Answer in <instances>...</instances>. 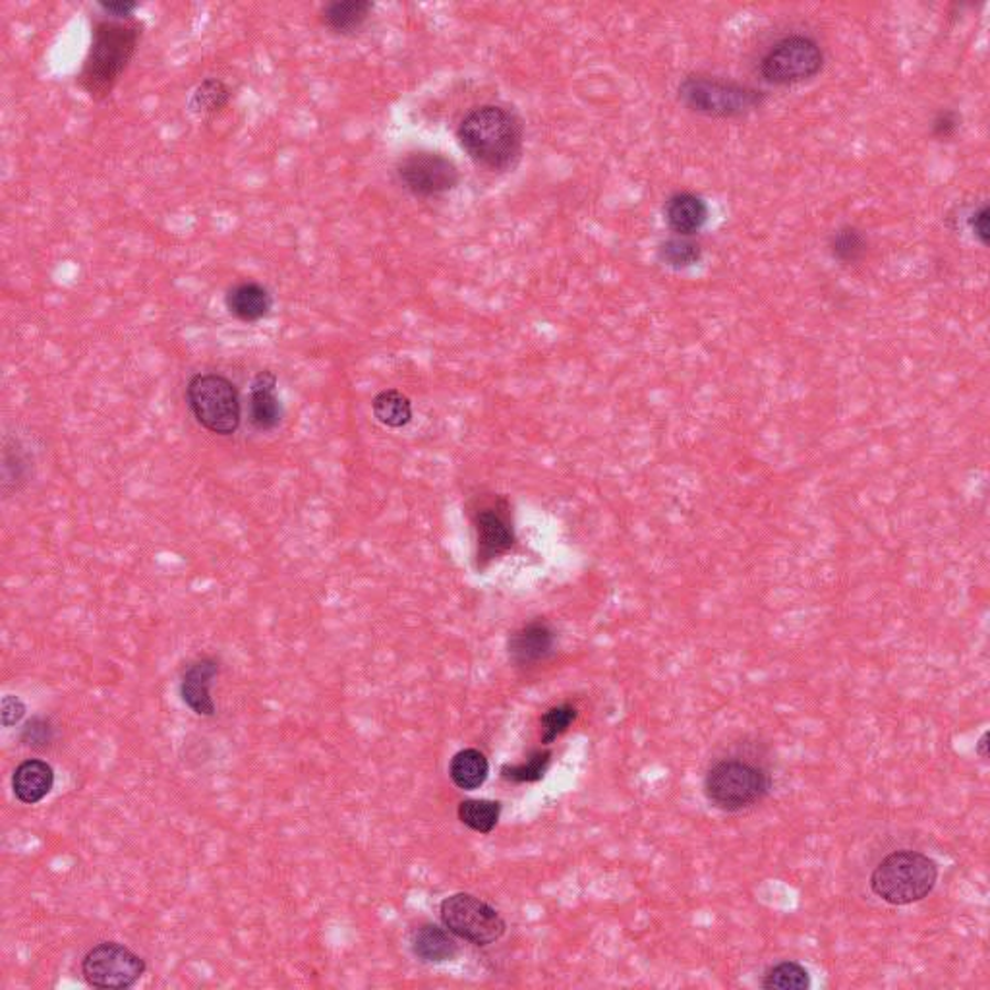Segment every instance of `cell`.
Returning a JSON list of instances; mask_svg holds the SVG:
<instances>
[{"label": "cell", "mask_w": 990, "mask_h": 990, "mask_svg": "<svg viewBox=\"0 0 990 990\" xmlns=\"http://www.w3.org/2000/svg\"><path fill=\"white\" fill-rule=\"evenodd\" d=\"M411 948L412 954L424 964H445L459 954V944L452 933L434 923H424L412 931Z\"/></svg>", "instance_id": "2e32d148"}, {"label": "cell", "mask_w": 990, "mask_h": 990, "mask_svg": "<svg viewBox=\"0 0 990 990\" xmlns=\"http://www.w3.org/2000/svg\"><path fill=\"white\" fill-rule=\"evenodd\" d=\"M230 99V89L227 84L217 78H207L194 89L191 97L192 112H196L199 117H214L221 111L222 107H227Z\"/></svg>", "instance_id": "603a6c76"}, {"label": "cell", "mask_w": 990, "mask_h": 990, "mask_svg": "<svg viewBox=\"0 0 990 990\" xmlns=\"http://www.w3.org/2000/svg\"><path fill=\"white\" fill-rule=\"evenodd\" d=\"M511 508L505 498L483 501L475 511L476 565L486 569L493 559L508 554L515 544Z\"/></svg>", "instance_id": "8fae6325"}, {"label": "cell", "mask_w": 990, "mask_h": 990, "mask_svg": "<svg viewBox=\"0 0 990 990\" xmlns=\"http://www.w3.org/2000/svg\"><path fill=\"white\" fill-rule=\"evenodd\" d=\"M550 762H552L550 751H534L524 762L505 764L501 769V776L511 784H534L546 776Z\"/></svg>", "instance_id": "484cf974"}, {"label": "cell", "mask_w": 990, "mask_h": 990, "mask_svg": "<svg viewBox=\"0 0 990 990\" xmlns=\"http://www.w3.org/2000/svg\"><path fill=\"white\" fill-rule=\"evenodd\" d=\"M55 785V770L48 762L40 759H28L18 764L12 776V790L18 801L24 805H35L45 799L53 792Z\"/></svg>", "instance_id": "9a60e30c"}, {"label": "cell", "mask_w": 990, "mask_h": 990, "mask_svg": "<svg viewBox=\"0 0 990 990\" xmlns=\"http://www.w3.org/2000/svg\"><path fill=\"white\" fill-rule=\"evenodd\" d=\"M221 667L215 657H199L184 670L181 682V697L184 705L198 716H215V703L211 698V683L219 675Z\"/></svg>", "instance_id": "4fadbf2b"}, {"label": "cell", "mask_w": 990, "mask_h": 990, "mask_svg": "<svg viewBox=\"0 0 990 990\" xmlns=\"http://www.w3.org/2000/svg\"><path fill=\"white\" fill-rule=\"evenodd\" d=\"M708 214L705 199L690 192L674 194L666 202V221L677 237L697 235L708 221Z\"/></svg>", "instance_id": "e0dca14e"}, {"label": "cell", "mask_w": 990, "mask_h": 990, "mask_svg": "<svg viewBox=\"0 0 990 990\" xmlns=\"http://www.w3.org/2000/svg\"><path fill=\"white\" fill-rule=\"evenodd\" d=\"M772 776L761 764L746 759L714 762L705 776V795L714 808L741 813L759 805L772 792Z\"/></svg>", "instance_id": "277c9868"}, {"label": "cell", "mask_w": 990, "mask_h": 990, "mask_svg": "<svg viewBox=\"0 0 990 990\" xmlns=\"http://www.w3.org/2000/svg\"><path fill=\"white\" fill-rule=\"evenodd\" d=\"M761 984L766 990H807L811 989V975L797 961H782L770 967Z\"/></svg>", "instance_id": "cb8c5ba5"}, {"label": "cell", "mask_w": 990, "mask_h": 990, "mask_svg": "<svg viewBox=\"0 0 990 990\" xmlns=\"http://www.w3.org/2000/svg\"><path fill=\"white\" fill-rule=\"evenodd\" d=\"M938 880V867L931 857L913 849H900L880 861L871 874V890L890 905H912L925 900Z\"/></svg>", "instance_id": "3957f363"}, {"label": "cell", "mask_w": 990, "mask_h": 990, "mask_svg": "<svg viewBox=\"0 0 990 990\" xmlns=\"http://www.w3.org/2000/svg\"><path fill=\"white\" fill-rule=\"evenodd\" d=\"M657 258L674 270H685L700 262L703 248L695 240H690V237L667 238L666 242H662L657 248Z\"/></svg>", "instance_id": "d4e9b609"}, {"label": "cell", "mask_w": 990, "mask_h": 990, "mask_svg": "<svg viewBox=\"0 0 990 990\" xmlns=\"http://www.w3.org/2000/svg\"><path fill=\"white\" fill-rule=\"evenodd\" d=\"M55 737L51 721L45 718H33L22 729V743L33 749H45Z\"/></svg>", "instance_id": "f1b7e54d"}, {"label": "cell", "mask_w": 990, "mask_h": 990, "mask_svg": "<svg viewBox=\"0 0 990 990\" xmlns=\"http://www.w3.org/2000/svg\"><path fill=\"white\" fill-rule=\"evenodd\" d=\"M373 416L388 428H403L412 421V403L399 389H385L372 401Z\"/></svg>", "instance_id": "44dd1931"}, {"label": "cell", "mask_w": 990, "mask_h": 990, "mask_svg": "<svg viewBox=\"0 0 990 990\" xmlns=\"http://www.w3.org/2000/svg\"><path fill=\"white\" fill-rule=\"evenodd\" d=\"M142 37V24L134 20H104L97 22L88 56L79 70L81 89L94 101L111 96L119 84Z\"/></svg>", "instance_id": "7a4b0ae2"}, {"label": "cell", "mask_w": 990, "mask_h": 990, "mask_svg": "<svg viewBox=\"0 0 990 990\" xmlns=\"http://www.w3.org/2000/svg\"><path fill=\"white\" fill-rule=\"evenodd\" d=\"M439 917L452 935L475 946H490L505 935V921L500 913L472 894H453L439 905Z\"/></svg>", "instance_id": "ba28073f"}, {"label": "cell", "mask_w": 990, "mask_h": 990, "mask_svg": "<svg viewBox=\"0 0 990 990\" xmlns=\"http://www.w3.org/2000/svg\"><path fill=\"white\" fill-rule=\"evenodd\" d=\"M959 128V115L951 109L940 111L933 120V135L938 140H950Z\"/></svg>", "instance_id": "f546056e"}, {"label": "cell", "mask_w": 990, "mask_h": 990, "mask_svg": "<svg viewBox=\"0 0 990 990\" xmlns=\"http://www.w3.org/2000/svg\"><path fill=\"white\" fill-rule=\"evenodd\" d=\"M977 754L981 757L982 761L989 759V733H982L981 739H979V743H977Z\"/></svg>", "instance_id": "836d02e7"}, {"label": "cell", "mask_w": 990, "mask_h": 990, "mask_svg": "<svg viewBox=\"0 0 990 990\" xmlns=\"http://www.w3.org/2000/svg\"><path fill=\"white\" fill-rule=\"evenodd\" d=\"M460 145L468 157L488 171H508L523 153V124L500 105H482L460 122Z\"/></svg>", "instance_id": "6da1fadb"}, {"label": "cell", "mask_w": 990, "mask_h": 990, "mask_svg": "<svg viewBox=\"0 0 990 990\" xmlns=\"http://www.w3.org/2000/svg\"><path fill=\"white\" fill-rule=\"evenodd\" d=\"M490 774V762L486 759V754L478 749H463L455 754L449 764V776L453 784L457 785L463 792H475L478 787H482L483 782L488 780Z\"/></svg>", "instance_id": "ffe728a7"}, {"label": "cell", "mask_w": 990, "mask_h": 990, "mask_svg": "<svg viewBox=\"0 0 990 990\" xmlns=\"http://www.w3.org/2000/svg\"><path fill=\"white\" fill-rule=\"evenodd\" d=\"M577 708L573 705L552 706L550 710L542 714L540 718V728H542V743L552 746L557 737H562L570 724L577 720Z\"/></svg>", "instance_id": "83f0119b"}, {"label": "cell", "mask_w": 990, "mask_h": 990, "mask_svg": "<svg viewBox=\"0 0 990 990\" xmlns=\"http://www.w3.org/2000/svg\"><path fill=\"white\" fill-rule=\"evenodd\" d=\"M0 714H2V726L12 728V726H17L18 721L24 718L25 705L14 695H7V697L2 698V712Z\"/></svg>", "instance_id": "4dcf8cb0"}, {"label": "cell", "mask_w": 990, "mask_h": 990, "mask_svg": "<svg viewBox=\"0 0 990 990\" xmlns=\"http://www.w3.org/2000/svg\"><path fill=\"white\" fill-rule=\"evenodd\" d=\"M830 252L840 263H856L867 252V238L856 227H841L830 237Z\"/></svg>", "instance_id": "4316f807"}, {"label": "cell", "mask_w": 990, "mask_h": 990, "mask_svg": "<svg viewBox=\"0 0 990 990\" xmlns=\"http://www.w3.org/2000/svg\"><path fill=\"white\" fill-rule=\"evenodd\" d=\"M372 10L370 0H334L322 9V22L334 33L349 35L365 25Z\"/></svg>", "instance_id": "d6986e66"}, {"label": "cell", "mask_w": 990, "mask_h": 990, "mask_svg": "<svg viewBox=\"0 0 990 990\" xmlns=\"http://www.w3.org/2000/svg\"><path fill=\"white\" fill-rule=\"evenodd\" d=\"M186 401L202 428L232 436L242 421V404L232 381L219 373H198L186 388Z\"/></svg>", "instance_id": "8992f818"}, {"label": "cell", "mask_w": 990, "mask_h": 990, "mask_svg": "<svg viewBox=\"0 0 990 990\" xmlns=\"http://www.w3.org/2000/svg\"><path fill=\"white\" fill-rule=\"evenodd\" d=\"M679 99L690 111L718 119H737L764 104V94L731 79L687 76L679 86Z\"/></svg>", "instance_id": "5b68a950"}, {"label": "cell", "mask_w": 990, "mask_h": 990, "mask_svg": "<svg viewBox=\"0 0 990 990\" xmlns=\"http://www.w3.org/2000/svg\"><path fill=\"white\" fill-rule=\"evenodd\" d=\"M396 175L404 188L418 198H436L459 183L457 165L436 151L406 153L396 165Z\"/></svg>", "instance_id": "30bf717a"}, {"label": "cell", "mask_w": 990, "mask_h": 990, "mask_svg": "<svg viewBox=\"0 0 990 990\" xmlns=\"http://www.w3.org/2000/svg\"><path fill=\"white\" fill-rule=\"evenodd\" d=\"M145 969V959L119 943L97 944L81 959V975L94 989H130L142 979Z\"/></svg>", "instance_id": "9c48e42d"}, {"label": "cell", "mask_w": 990, "mask_h": 990, "mask_svg": "<svg viewBox=\"0 0 990 990\" xmlns=\"http://www.w3.org/2000/svg\"><path fill=\"white\" fill-rule=\"evenodd\" d=\"M969 227L973 230V237L979 238L981 244H987L989 240V207L981 206L975 209V214L969 217Z\"/></svg>", "instance_id": "d6a6232c"}, {"label": "cell", "mask_w": 990, "mask_h": 990, "mask_svg": "<svg viewBox=\"0 0 990 990\" xmlns=\"http://www.w3.org/2000/svg\"><path fill=\"white\" fill-rule=\"evenodd\" d=\"M225 304L237 319L254 324L270 314L273 298L265 286L255 281H244L229 289Z\"/></svg>", "instance_id": "ac0fdd59"}, {"label": "cell", "mask_w": 990, "mask_h": 990, "mask_svg": "<svg viewBox=\"0 0 990 990\" xmlns=\"http://www.w3.org/2000/svg\"><path fill=\"white\" fill-rule=\"evenodd\" d=\"M501 803L490 799H468L459 805V820L478 834L493 833L500 823Z\"/></svg>", "instance_id": "7402d4cb"}, {"label": "cell", "mask_w": 990, "mask_h": 990, "mask_svg": "<svg viewBox=\"0 0 990 990\" xmlns=\"http://www.w3.org/2000/svg\"><path fill=\"white\" fill-rule=\"evenodd\" d=\"M824 53L813 37L793 33L776 41L762 56L761 76L774 86H793L820 74Z\"/></svg>", "instance_id": "52a82bcc"}, {"label": "cell", "mask_w": 990, "mask_h": 990, "mask_svg": "<svg viewBox=\"0 0 990 990\" xmlns=\"http://www.w3.org/2000/svg\"><path fill=\"white\" fill-rule=\"evenodd\" d=\"M248 421L258 432H271L283 421V404L278 396V376L270 370L258 373L252 381Z\"/></svg>", "instance_id": "5bb4252c"}, {"label": "cell", "mask_w": 990, "mask_h": 990, "mask_svg": "<svg viewBox=\"0 0 990 990\" xmlns=\"http://www.w3.org/2000/svg\"><path fill=\"white\" fill-rule=\"evenodd\" d=\"M138 2H130V0H115V2H99V9L104 10L105 14H111L112 18H117V20H132V14H134L135 10H138Z\"/></svg>", "instance_id": "1f68e13d"}, {"label": "cell", "mask_w": 990, "mask_h": 990, "mask_svg": "<svg viewBox=\"0 0 990 990\" xmlns=\"http://www.w3.org/2000/svg\"><path fill=\"white\" fill-rule=\"evenodd\" d=\"M509 657L516 667H534L554 656L555 633L546 621H531L509 637Z\"/></svg>", "instance_id": "7c38bea8"}]
</instances>
